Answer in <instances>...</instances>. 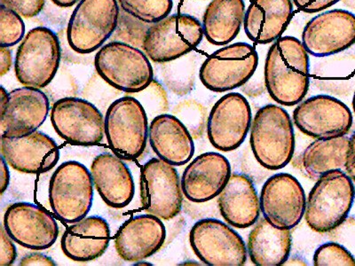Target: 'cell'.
Listing matches in <instances>:
<instances>
[{
    "label": "cell",
    "mask_w": 355,
    "mask_h": 266,
    "mask_svg": "<svg viewBox=\"0 0 355 266\" xmlns=\"http://www.w3.org/2000/svg\"><path fill=\"white\" fill-rule=\"evenodd\" d=\"M152 24L138 20L128 12H120L119 22L110 40L130 44L139 49H144L146 35Z\"/></svg>",
    "instance_id": "cell-34"
},
{
    "label": "cell",
    "mask_w": 355,
    "mask_h": 266,
    "mask_svg": "<svg viewBox=\"0 0 355 266\" xmlns=\"http://www.w3.org/2000/svg\"><path fill=\"white\" fill-rule=\"evenodd\" d=\"M51 122L57 134L72 145H99L105 135L103 114L93 103L79 98L64 97L55 101Z\"/></svg>",
    "instance_id": "cell-13"
},
{
    "label": "cell",
    "mask_w": 355,
    "mask_h": 266,
    "mask_svg": "<svg viewBox=\"0 0 355 266\" xmlns=\"http://www.w3.org/2000/svg\"><path fill=\"white\" fill-rule=\"evenodd\" d=\"M8 94L4 87H1V91H0V109H4L6 103L8 100Z\"/></svg>",
    "instance_id": "cell-48"
},
{
    "label": "cell",
    "mask_w": 355,
    "mask_h": 266,
    "mask_svg": "<svg viewBox=\"0 0 355 266\" xmlns=\"http://www.w3.org/2000/svg\"><path fill=\"white\" fill-rule=\"evenodd\" d=\"M148 132L147 113L136 98L128 95L110 104L105 116V135L116 157L137 159L147 147Z\"/></svg>",
    "instance_id": "cell-7"
},
{
    "label": "cell",
    "mask_w": 355,
    "mask_h": 266,
    "mask_svg": "<svg viewBox=\"0 0 355 266\" xmlns=\"http://www.w3.org/2000/svg\"><path fill=\"white\" fill-rule=\"evenodd\" d=\"M95 188L107 206L125 208L132 201L135 185L129 168L115 154L103 153L91 166Z\"/></svg>",
    "instance_id": "cell-23"
},
{
    "label": "cell",
    "mask_w": 355,
    "mask_h": 266,
    "mask_svg": "<svg viewBox=\"0 0 355 266\" xmlns=\"http://www.w3.org/2000/svg\"><path fill=\"white\" fill-rule=\"evenodd\" d=\"M283 265H307L306 262L300 256H293V258H288L286 262Z\"/></svg>",
    "instance_id": "cell-46"
},
{
    "label": "cell",
    "mask_w": 355,
    "mask_h": 266,
    "mask_svg": "<svg viewBox=\"0 0 355 266\" xmlns=\"http://www.w3.org/2000/svg\"><path fill=\"white\" fill-rule=\"evenodd\" d=\"M328 239L331 242H338L354 256L355 258V217L345 218L343 223L334 229L329 231Z\"/></svg>",
    "instance_id": "cell-38"
},
{
    "label": "cell",
    "mask_w": 355,
    "mask_h": 266,
    "mask_svg": "<svg viewBox=\"0 0 355 266\" xmlns=\"http://www.w3.org/2000/svg\"><path fill=\"white\" fill-rule=\"evenodd\" d=\"M52 1L60 8H71L78 2V0H52Z\"/></svg>",
    "instance_id": "cell-47"
},
{
    "label": "cell",
    "mask_w": 355,
    "mask_h": 266,
    "mask_svg": "<svg viewBox=\"0 0 355 266\" xmlns=\"http://www.w3.org/2000/svg\"><path fill=\"white\" fill-rule=\"evenodd\" d=\"M291 245V230L279 229L263 217L250 231L247 249L253 265L278 266L290 258Z\"/></svg>",
    "instance_id": "cell-28"
},
{
    "label": "cell",
    "mask_w": 355,
    "mask_h": 266,
    "mask_svg": "<svg viewBox=\"0 0 355 266\" xmlns=\"http://www.w3.org/2000/svg\"><path fill=\"white\" fill-rule=\"evenodd\" d=\"M293 121L304 134L317 139L342 137L353 125V114L341 100L329 95H316L295 109Z\"/></svg>",
    "instance_id": "cell-15"
},
{
    "label": "cell",
    "mask_w": 355,
    "mask_h": 266,
    "mask_svg": "<svg viewBox=\"0 0 355 266\" xmlns=\"http://www.w3.org/2000/svg\"><path fill=\"white\" fill-rule=\"evenodd\" d=\"M96 73L117 91L139 93L154 79L150 60L141 49L112 41L101 46L94 58Z\"/></svg>",
    "instance_id": "cell-4"
},
{
    "label": "cell",
    "mask_w": 355,
    "mask_h": 266,
    "mask_svg": "<svg viewBox=\"0 0 355 266\" xmlns=\"http://www.w3.org/2000/svg\"><path fill=\"white\" fill-rule=\"evenodd\" d=\"M1 4L17 12L21 17L28 19L40 14L46 0H1Z\"/></svg>",
    "instance_id": "cell-39"
},
{
    "label": "cell",
    "mask_w": 355,
    "mask_h": 266,
    "mask_svg": "<svg viewBox=\"0 0 355 266\" xmlns=\"http://www.w3.org/2000/svg\"><path fill=\"white\" fill-rule=\"evenodd\" d=\"M166 239V229L161 218L144 214L126 220L117 231L114 242L123 260L139 262L155 254Z\"/></svg>",
    "instance_id": "cell-22"
},
{
    "label": "cell",
    "mask_w": 355,
    "mask_h": 266,
    "mask_svg": "<svg viewBox=\"0 0 355 266\" xmlns=\"http://www.w3.org/2000/svg\"><path fill=\"white\" fill-rule=\"evenodd\" d=\"M315 266H355V258L341 244L329 242L320 246L313 255Z\"/></svg>",
    "instance_id": "cell-37"
},
{
    "label": "cell",
    "mask_w": 355,
    "mask_h": 266,
    "mask_svg": "<svg viewBox=\"0 0 355 266\" xmlns=\"http://www.w3.org/2000/svg\"><path fill=\"white\" fill-rule=\"evenodd\" d=\"M201 22L191 15L174 14L152 24L144 50L155 63H164L192 53L204 37Z\"/></svg>",
    "instance_id": "cell-9"
},
{
    "label": "cell",
    "mask_w": 355,
    "mask_h": 266,
    "mask_svg": "<svg viewBox=\"0 0 355 266\" xmlns=\"http://www.w3.org/2000/svg\"><path fill=\"white\" fill-rule=\"evenodd\" d=\"M139 194L144 210L161 220H173L182 211L183 191L179 173L160 158H152L141 168Z\"/></svg>",
    "instance_id": "cell-11"
},
{
    "label": "cell",
    "mask_w": 355,
    "mask_h": 266,
    "mask_svg": "<svg viewBox=\"0 0 355 266\" xmlns=\"http://www.w3.org/2000/svg\"><path fill=\"white\" fill-rule=\"evenodd\" d=\"M231 175L230 161L224 155L215 152L200 154L184 170L183 195L196 204L211 201L220 194Z\"/></svg>",
    "instance_id": "cell-21"
},
{
    "label": "cell",
    "mask_w": 355,
    "mask_h": 266,
    "mask_svg": "<svg viewBox=\"0 0 355 266\" xmlns=\"http://www.w3.org/2000/svg\"><path fill=\"white\" fill-rule=\"evenodd\" d=\"M0 265L10 266L17 260V248L4 227L0 228Z\"/></svg>",
    "instance_id": "cell-40"
},
{
    "label": "cell",
    "mask_w": 355,
    "mask_h": 266,
    "mask_svg": "<svg viewBox=\"0 0 355 266\" xmlns=\"http://www.w3.org/2000/svg\"><path fill=\"white\" fill-rule=\"evenodd\" d=\"M353 180L341 170H333L317 179L307 198V226L319 233H327L345 220L353 207Z\"/></svg>",
    "instance_id": "cell-3"
},
{
    "label": "cell",
    "mask_w": 355,
    "mask_h": 266,
    "mask_svg": "<svg viewBox=\"0 0 355 266\" xmlns=\"http://www.w3.org/2000/svg\"><path fill=\"white\" fill-rule=\"evenodd\" d=\"M248 100L239 93L224 95L212 107L208 117L207 135L216 150H237L245 141L252 125Z\"/></svg>",
    "instance_id": "cell-16"
},
{
    "label": "cell",
    "mask_w": 355,
    "mask_h": 266,
    "mask_svg": "<svg viewBox=\"0 0 355 266\" xmlns=\"http://www.w3.org/2000/svg\"><path fill=\"white\" fill-rule=\"evenodd\" d=\"M131 96L136 98L144 106L147 115L154 116V118L166 114L169 110V98L166 88L155 79H153L148 87L139 93L132 94Z\"/></svg>",
    "instance_id": "cell-35"
},
{
    "label": "cell",
    "mask_w": 355,
    "mask_h": 266,
    "mask_svg": "<svg viewBox=\"0 0 355 266\" xmlns=\"http://www.w3.org/2000/svg\"><path fill=\"white\" fill-rule=\"evenodd\" d=\"M49 109V97L40 89H15L0 109L1 138H19L36 132L46 121Z\"/></svg>",
    "instance_id": "cell-19"
},
{
    "label": "cell",
    "mask_w": 355,
    "mask_h": 266,
    "mask_svg": "<svg viewBox=\"0 0 355 266\" xmlns=\"http://www.w3.org/2000/svg\"><path fill=\"white\" fill-rule=\"evenodd\" d=\"M353 109H354V114H355V91H354V98H353Z\"/></svg>",
    "instance_id": "cell-49"
},
{
    "label": "cell",
    "mask_w": 355,
    "mask_h": 266,
    "mask_svg": "<svg viewBox=\"0 0 355 266\" xmlns=\"http://www.w3.org/2000/svg\"><path fill=\"white\" fill-rule=\"evenodd\" d=\"M20 266H55V262L52 258H49L41 253H31L24 256L19 263Z\"/></svg>",
    "instance_id": "cell-42"
},
{
    "label": "cell",
    "mask_w": 355,
    "mask_h": 266,
    "mask_svg": "<svg viewBox=\"0 0 355 266\" xmlns=\"http://www.w3.org/2000/svg\"><path fill=\"white\" fill-rule=\"evenodd\" d=\"M354 201H355V197H354Z\"/></svg>",
    "instance_id": "cell-50"
},
{
    "label": "cell",
    "mask_w": 355,
    "mask_h": 266,
    "mask_svg": "<svg viewBox=\"0 0 355 266\" xmlns=\"http://www.w3.org/2000/svg\"><path fill=\"white\" fill-rule=\"evenodd\" d=\"M119 15L116 0H80L67 28L69 46L80 55L99 49L116 30Z\"/></svg>",
    "instance_id": "cell-8"
},
{
    "label": "cell",
    "mask_w": 355,
    "mask_h": 266,
    "mask_svg": "<svg viewBox=\"0 0 355 266\" xmlns=\"http://www.w3.org/2000/svg\"><path fill=\"white\" fill-rule=\"evenodd\" d=\"M259 55L247 43L230 44L205 60L199 71L200 80L209 90L225 93L243 87L255 74Z\"/></svg>",
    "instance_id": "cell-10"
},
{
    "label": "cell",
    "mask_w": 355,
    "mask_h": 266,
    "mask_svg": "<svg viewBox=\"0 0 355 266\" xmlns=\"http://www.w3.org/2000/svg\"><path fill=\"white\" fill-rule=\"evenodd\" d=\"M349 138L347 136L328 139H316L306 148L302 157L304 170L311 179H319L333 170L345 166Z\"/></svg>",
    "instance_id": "cell-30"
},
{
    "label": "cell",
    "mask_w": 355,
    "mask_h": 266,
    "mask_svg": "<svg viewBox=\"0 0 355 266\" xmlns=\"http://www.w3.org/2000/svg\"><path fill=\"white\" fill-rule=\"evenodd\" d=\"M250 144L265 169L278 170L288 166L294 154L295 135L287 111L272 104L261 107L252 121Z\"/></svg>",
    "instance_id": "cell-2"
},
{
    "label": "cell",
    "mask_w": 355,
    "mask_h": 266,
    "mask_svg": "<svg viewBox=\"0 0 355 266\" xmlns=\"http://www.w3.org/2000/svg\"><path fill=\"white\" fill-rule=\"evenodd\" d=\"M338 1L340 0H293L294 5L300 10L309 12V14L325 10V9L337 4Z\"/></svg>",
    "instance_id": "cell-41"
},
{
    "label": "cell",
    "mask_w": 355,
    "mask_h": 266,
    "mask_svg": "<svg viewBox=\"0 0 355 266\" xmlns=\"http://www.w3.org/2000/svg\"><path fill=\"white\" fill-rule=\"evenodd\" d=\"M222 218L234 227L244 229L256 224L261 204L254 184L244 174L231 175L218 198Z\"/></svg>",
    "instance_id": "cell-25"
},
{
    "label": "cell",
    "mask_w": 355,
    "mask_h": 266,
    "mask_svg": "<svg viewBox=\"0 0 355 266\" xmlns=\"http://www.w3.org/2000/svg\"><path fill=\"white\" fill-rule=\"evenodd\" d=\"M193 251L206 265L243 266L247 248L242 237L228 224L215 218H205L193 226L189 233Z\"/></svg>",
    "instance_id": "cell-12"
},
{
    "label": "cell",
    "mask_w": 355,
    "mask_h": 266,
    "mask_svg": "<svg viewBox=\"0 0 355 266\" xmlns=\"http://www.w3.org/2000/svg\"><path fill=\"white\" fill-rule=\"evenodd\" d=\"M172 114L189 130L193 139H201L207 129L208 113L199 101L183 100L174 106Z\"/></svg>",
    "instance_id": "cell-33"
},
{
    "label": "cell",
    "mask_w": 355,
    "mask_h": 266,
    "mask_svg": "<svg viewBox=\"0 0 355 266\" xmlns=\"http://www.w3.org/2000/svg\"><path fill=\"white\" fill-rule=\"evenodd\" d=\"M1 172H0V192L1 195L4 194L6 190L8 189L9 181H10V172H9L8 163L6 161L4 157H1Z\"/></svg>",
    "instance_id": "cell-45"
},
{
    "label": "cell",
    "mask_w": 355,
    "mask_h": 266,
    "mask_svg": "<svg viewBox=\"0 0 355 266\" xmlns=\"http://www.w3.org/2000/svg\"><path fill=\"white\" fill-rule=\"evenodd\" d=\"M293 15V0H253L244 17V31L256 44L280 39Z\"/></svg>",
    "instance_id": "cell-26"
},
{
    "label": "cell",
    "mask_w": 355,
    "mask_h": 266,
    "mask_svg": "<svg viewBox=\"0 0 355 266\" xmlns=\"http://www.w3.org/2000/svg\"><path fill=\"white\" fill-rule=\"evenodd\" d=\"M302 42L296 37L275 40L266 55V90L280 105L293 107L306 97L310 85V61Z\"/></svg>",
    "instance_id": "cell-1"
},
{
    "label": "cell",
    "mask_w": 355,
    "mask_h": 266,
    "mask_svg": "<svg viewBox=\"0 0 355 266\" xmlns=\"http://www.w3.org/2000/svg\"><path fill=\"white\" fill-rule=\"evenodd\" d=\"M266 220L279 229H293L305 216L306 197L299 180L288 173H277L263 186L259 198Z\"/></svg>",
    "instance_id": "cell-14"
},
{
    "label": "cell",
    "mask_w": 355,
    "mask_h": 266,
    "mask_svg": "<svg viewBox=\"0 0 355 266\" xmlns=\"http://www.w3.org/2000/svg\"><path fill=\"white\" fill-rule=\"evenodd\" d=\"M1 153L19 172L39 174L53 169L60 160L58 145L41 132L19 138H1Z\"/></svg>",
    "instance_id": "cell-20"
},
{
    "label": "cell",
    "mask_w": 355,
    "mask_h": 266,
    "mask_svg": "<svg viewBox=\"0 0 355 266\" xmlns=\"http://www.w3.org/2000/svg\"><path fill=\"white\" fill-rule=\"evenodd\" d=\"M148 137L158 158L173 166L188 163L195 154L194 139L189 130L170 114H163L152 120Z\"/></svg>",
    "instance_id": "cell-24"
},
{
    "label": "cell",
    "mask_w": 355,
    "mask_h": 266,
    "mask_svg": "<svg viewBox=\"0 0 355 266\" xmlns=\"http://www.w3.org/2000/svg\"><path fill=\"white\" fill-rule=\"evenodd\" d=\"M4 227L15 242L33 250L49 249L59 236L58 224L49 211L30 202L9 206Z\"/></svg>",
    "instance_id": "cell-18"
},
{
    "label": "cell",
    "mask_w": 355,
    "mask_h": 266,
    "mask_svg": "<svg viewBox=\"0 0 355 266\" xmlns=\"http://www.w3.org/2000/svg\"><path fill=\"white\" fill-rule=\"evenodd\" d=\"M302 44L317 58L343 52L355 44V15L343 9L316 15L304 28Z\"/></svg>",
    "instance_id": "cell-17"
},
{
    "label": "cell",
    "mask_w": 355,
    "mask_h": 266,
    "mask_svg": "<svg viewBox=\"0 0 355 266\" xmlns=\"http://www.w3.org/2000/svg\"><path fill=\"white\" fill-rule=\"evenodd\" d=\"M345 169L347 175L355 182V132L351 136L349 143H348Z\"/></svg>",
    "instance_id": "cell-43"
},
{
    "label": "cell",
    "mask_w": 355,
    "mask_h": 266,
    "mask_svg": "<svg viewBox=\"0 0 355 266\" xmlns=\"http://www.w3.org/2000/svg\"><path fill=\"white\" fill-rule=\"evenodd\" d=\"M25 24L21 15L1 4L0 6V46L11 47L24 39Z\"/></svg>",
    "instance_id": "cell-36"
},
{
    "label": "cell",
    "mask_w": 355,
    "mask_h": 266,
    "mask_svg": "<svg viewBox=\"0 0 355 266\" xmlns=\"http://www.w3.org/2000/svg\"><path fill=\"white\" fill-rule=\"evenodd\" d=\"M12 64V52L8 47L0 46V76L4 77L10 71Z\"/></svg>",
    "instance_id": "cell-44"
},
{
    "label": "cell",
    "mask_w": 355,
    "mask_h": 266,
    "mask_svg": "<svg viewBox=\"0 0 355 266\" xmlns=\"http://www.w3.org/2000/svg\"><path fill=\"white\" fill-rule=\"evenodd\" d=\"M61 58L59 37L49 28H33L21 40L15 56L17 80L26 87H49L59 71Z\"/></svg>",
    "instance_id": "cell-5"
},
{
    "label": "cell",
    "mask_w": 355,
    "mask_h": 266,
    "mask_svg": "<svg viewBox=\"0 0 355 266\" xmlns=\"http://www.w3.org/2000/svg\"><path fill=\"white\" fill-rule=\"evenodd\" d=\"M244 17L243 0H211L202 19L206 39L215 46L232 42L240 33Z\"/></svg>",
    "instance_id": "cell-29"
},
{
    "label": "cell",
    "mask_w": 355,
    "mask_h": 266,
    "mask_svg": "<svg viewBox=\"0 0 355 266\" xmlns=\"http://www.w3.org/2000/svg\"><path fill=\"white\" fill-rule=\"evenodd\" d=\"M110 242L107 222L100 216H90L67 228L61 245L67 258L77 262H90L101 258Z\"/></svg>",
    "instance_id": "cell-27"
},
{
    "label": "cell",
    "mask_w": 355,
    "mask_h": 266,
    "mask_svg": "<svg viewBox=\"0 0 355 266\" xmlns=\"http://www.w3.org/2000/svg\"><path fill=\"white\" fill-rule=\"evenodd\" d=\"M161 64L164 84L173 94L182 97L191 93L195 87L196 73V57L193 53Z\"/></svg>",
    "instance_id": "cell-31"
},
{
    "label": "cell",
    "mask_w": 355,
    "mask_h": 266,
    "mask_svg": "<svg viewBox=\"0 0 355 266\" xmlns=\"http://www.w3.org/2000/svg\"><path fill=\"white\" fill-rule=\"evenodd\" d=\"M122 10L148 24H157L171 14L173 0H119Z\"/></svg>",
    "instance_id": "cell-32"
},
{
    "label": "cell",
    "mask_w": 355,
    "mask_h": 266,
    "mask_svg": "<svg viewBox=\"0 0 355 266\" xmlns=\"http://www.w3.org/2000/svg\"><path fill=\"white\" fill-rule=\"evenodd\" d=\"M94 179L87 167L78 161L63 163L49 182V202L57 220L74 224L83 220L94 202Z\"/></svg>",
    "instance_id": "cell-6"
}]
</instances>
